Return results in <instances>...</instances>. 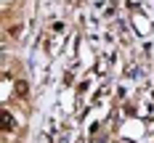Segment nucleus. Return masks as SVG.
Instances as JSON below:
<instances>
[{
	"label": "nucleus",
	"instance_id": "nucleus-1",
	"mask_svg": "<svg viewBox=\"0 0 154 143\" xmlns=\"http://www.w3.org/2000/svg\"><path fill=\"white\" fill-rule=\"evenodd\" d=\"M3 130H5V133H11V130H14V117H11L8 111L3 114Z\"/></svg>",
	"mask_w": 154,
	"mask_h": 143
},
{
	"label": "nucleus",
	"instance_id": "nucleus-2",
	"mask_svg": "<svg viewBox=\"0 0 154 143\" xmlns=\"http://www.w3.org/2000/svg\"><path fill=\"white\" fill-rule=\"evenodd\" d=\"M16 93H19V95H27V82H24V79L16 82Z\"/></svg>",
	"mask_w": 154,
	"mask_h": 143
}]
</instances>
